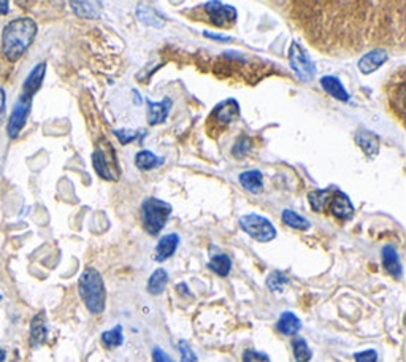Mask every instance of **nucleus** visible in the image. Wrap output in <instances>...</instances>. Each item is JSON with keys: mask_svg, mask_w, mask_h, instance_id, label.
<instances>
[{"mask_svg": "<svg viewBox=\"0 0 406 362\" xmlns=\"http://www.w3.org/2000/svg\"><path fill=\"white\" fill-rule=\"evenodd\" d=\"M240 183L246 191L253 194L262 192L264 189V175L260 170H246L240 174Z\"/></svg>", "mask_w": 406, "mask_h": 362, "instance_id": "aec40b11", "label": "nucleus"}, {"mask_svg": "<svg viewBox=\"0 0 406 362\" xmlns=\"http://www.w3.org/2000/svg\"><path fill=\"white\" fill-rule=\"evenodd\" d=\"M211 24L218 27H229L237 21V10L232 5H224L222 2H208L205 3Z\"/></svg>", "mask_w": 406, "mask_h": 362, "instance_id": "6e6552de", "label": "nucleus"}, {"mask_svg": "<svg viewBox=\"0 0 406 362\" xmlns=\"http://www.w3.org/2000/svg\"><path fill=\"white\" fill-rule=\"evenodd\" d=\"M153 359L154 362H175L169 354L164 352L162 348H159V347L153 348Z\"/></svg>", "mask_w": 406, "mask_h": 362, "instance_id": "f704fd0d", "label": "nucleus"}, {"mask_svg": "<svg viewBox=\"0 0 406 362\" xmlns=\"http://www.w3.org/2000/svg\"><path fill=\"white\" fill-rule=\"evenodd\" d=\"M292 353L297 362H310L311 358H313V352L308 347V342L302 337L292 340Z\"/></svg>", "mask_w": 406, "mask_h": 362, "instance_id": "bb28decb", "label": "nucleus"}, {"mask_svg": "<svg viewBox=\"0 0 406 362\" xmlns=\"http://www.w3.org/2000/svg\"><path fill=\"white\" fill-rule=\"evenodd\" d=\"M162 163H164L162 158H159V156H155L151 151H146V149H143V151L137 153V156H135L137 169H140L143 172L158 169V167L162 165Z\"/></svg>", "mask_w": 406, "mask_h": 362, "instance_id": "b1692460", "label": "nucleus"}, {"mask_svg": "<svg viewBox=\"0 0 406 362\" xmlns=\"http://www.w3.org/2000/svg\"><path fill=\"white\" fill-rule=\"evenodd\" d=\"M330 211L337 218H340L343 221L351 220L354 216V205L349 197L344 194L340 189H333L332 197H330Z\"/></svg>", "mask_w": 406, "mask_h": 362, "instance_id": "1a4fd4ad", "label": "nucleus"}, {"mask_svg": "<svg viewBox=\"0 0 406 362\" xmlns=\"http://www.w3.org/2000/svg\"><path fill=\"white\" fill-rule=\"evenodd\" d=\"M332 192L333 189H318V191H313L308 194V200H310V205L311 208L314 211H321L324 210V207L327 204L330 202V197H332Z\"/></svg>", "mask_w": 406, "mask_h": 362, "instance_id": "393cba45", "label": "nucleus"}, {"mask_svg": "<svg viewBox=\"0 0 406 362\" xmlns=\"http://www.w3.org/2000/svg\"><path fill=\"white\" fill-rule=\"evenodd\" d=\"M289 63L300 81L310 83L316 75V64L311 60L308 53L297 42L291 43L289 48Z\"/></svg>", "mask_w": 406, "mask_h": 362, "instance_id": "423d86ee", "label": "nucleus"}, {"mask_svg": "<svg viewBox=\"0 0 406 362\" xmlns=\"http://www.w3.org/2000/svg\"><path fill=\"white\" fill-rule=\"evenodd\" d=\"M5 358H7V353H5V349L0 348V362H3Z\"/></svg>", "mask_w": 406, "mask_h": 362, "instance_id": "ea45409f", "label": "nucleus"}, {"mask_svg": "<svg viewBox=\"0 0 406 362\" xmlns=\"http://www.w3.org/2000/svg\"><path fill=\"white\" fill-rule=\"evenodd\" d=\"M176 291H180L181 294H185V296H191V293L187 291V286L185 285V283H180V285L176 286Z\"/></svg>", "mask_w": 406, "mask_h": 362, "instance_id": "4c0bfd02", "label": "nucleus"}, {"mask_svg": "<svg viewBox=\"0 0 406 362\" xmlns=\"http://www.w3.org/2000/svg\"><path fill=\"white\" fill-rule=\"evenodd\" d=\"M167 283H169V274H167L165 269H158L154 270L151 277L148 280V293L153 294V296H160L165 291Z\"/></svg>", "mask_w": 406, "mask_h": 362, "instance_id": "412c9836", "label": "nucleus"}, {"mask_svg": "<svg viewBox=\"0 0 406 362\" xmlns=\"http://www.w3.org/2000/svg\"><path fill=\"white\" fill-rule=\"evenodd\" d=\"M178 349H180L181 353V362H198L197 354L194 353V349L191 348V345L187 343V340L178 342Z\"/></svg>", "mask_w": 406, "mask_h": 362, "instance_id": "2f4dec72", "label": "nucleus"}, {"mask_svg": "<svg viewBox=\"0 0 406 362\" xmlns=\"http://www.w3.org/2000/svg\"><path fill=\"white\" fill-rule=\"evenodd\" d=\"M208 269L211 272H214L216 275L219 277H227L230 274L232 270V261L227 254L224 253H218L211 256L210 263H208Z\"/></svg>", "mask_w": 406, "mask_h": 362, "instance_id": "4be33fe9", "label": "nucleus"}, {"mask_svg": "<svg viewBox=\"0 0 406 362\" xmlns=\"http://www.w3.org/2000/svg\"><path fill=\"white\" fill-rule=\"evenodd\" d=\"M381 258H382V265H384L387 274L396 278V280H400V278L403 277V265H402V261H400L397 249L394 248L392 245H386L381 252Z\"/></svg>", "mask_w": 406, "mask_h": 362, "instance_id": "f8f14e48", "label": "nucleus"}, {"mask_svg": "<svg viewBox=\"0 0 406 362\" xmlns=\"http://www.w3.org/2000/svg\"><path fill=\"white\" fill-rule=\"evenodd\" d=\"M178 245H180V237L176 233H169V236H164L160 238L158 247H155V261L158 263H164L171 256L175 254Z\"/></svg>", "mask_w": 406, "mask_h": 362, "instance_id": "dca6fc26", "label": "nucleus"}, {"mask_svg": "<svg viewBox=\"0 0 406 362\" xmlns=\"http://www.w3.org/2000/svg\"><path fill=\"white\" fill-rule=\"evenodd\" d=\"M240 227L248 233L249 237L257 242H271L276 237V229L264 216L257 213H249L240 218Z\"/></svg>", "mask_w": 406, "mask_h": 362, "instance_id": "39448f33", "label": "nucleus"}, {"mask_svg": "<svg viewBox=\"0 0 406 362\" xmlns=\"http://www.w3.org/2000/svg\"><path fill=\"white\" fill-rule=\"evenodd\" d=\"M321 86L324 88L327 94H330L333 99L340 100V102H349V92L346 88L343 86V83L338 80L337 76H322L321 78Z\"/></svg>", "mask_w": 406, "mask_h": 362, "instance_id": "a211bd4d", "label": "nucleus"}, {"mask_svg": "<svg viewBox=\"0 0 406 362\" xmlns=\"http://www.w3.org/2000/svg\"><path fill=\"white\" fill-rule=\"evenodd\" d=\"M282 222H285L286 226L292 227V229H298V231H307L310 227V221L305 220L303 216H300L298 213H296L294 210H285L282 211Z\"/></svg>", "mask_w": 406, "mask_h": 362, "instance_id": "cd10ccee", "label": "nucleus"}, {"mask_svg": "<svg viewBox=\"0 0 406 362\" xmlns=\"http://www.w3.org/2000/svg\"><path fill=\"white\" fill-rule=\"evenodd\" d=\"M286 285H289V278L285 272L275 270L267 277V288H269L271 293H281Z\"/></svg>", "mask_w": 406, "mask_h": 362, "instance_id": "c85d7f7f", "label": "nucleus"}, {"mask_svg": "<svg viewBox=\"0 0 406 362\" xmlns=\"http://www.w3.org/2000/svg\"><path fill=\"white\" fill-rule=\"evenodd\" d=\"M171 205L164 200L148 197L142 204V220L143 226L149 236H158L164 229L167 220L170 218Z\"/></svg>", "mask_w": 406, "mask_h": 362, "instance_id": "7ed1b4c3", "label": "nucleus"}, {"mask_svg": "<svg viewBox=\"0 0 406 362\" xmlns=\"http://www.w3.org/2000/svg\"><path fill=\"white\" fill-rule=\"evenodd\" d=\"M92 165L96 169L97 175L103 180L118 181L119 180V164L116 158V151L108 142H105V147H99L92 154Z\"/></svg>", "mask_w": 406, "mask_h": 362, "instance_id": "20e7f679", "label": "nucleus"}, {"mask_svg": "<svg viewBox=\"0 0 406 362\" xmlns=\"http://www.w3.org/2000/svg\"><path fill=\"white\" fill-rule=\"evenodd\" d=\"M8 2H2V0H0V15H7L8 13Z\"/></svg>", "mask_w": 406, "mask_h": 362, "instance_id": "58836bf2", "label": "nucleus"}, {"mask_svg": "<svg viewBox=\"0 0 406 362\" xmlns=\"http://www.w3.org/2000/svg\"><path fill=\"white\" fill-rule=\"evenodd\" d=\"M389 59L386 48H373L369 53H365L359 60V70L365 75H370L386 64Z\"/></svg>", "mask_w": 406, "mask_h": 362, "instance_id": "9d476101", "label": "nucleus"}, {"mask_svg": "<svg viewBox=\"0 0 406 362\" xmlns=\"http://www.w3.org/2000/svg\"><path fill=\"white\" fill-rule=\"evenodd\" d=\"M3 108H5V91L0 88V118H2V115H3Z\"/></svg>", "mask_w": 406, "mask_h": 362, "instance_id": "e433bc0d", "label": "nucleus"}, {"mask_svg": "<svg viewBox=\"0 0 406 362\" xmlns=\"http://www.w3.org/2000/svg\"><path fill=\"white\" fill-rule=\"evenodd\" d=\"M44 72H46V64L44 63H40L33 67V70L31 72L29 76L26 78L24 85H22V94H24V96L33 97V94L40 89L44 78Z\"/></svg>", "mask_w": 406, "mask_h": 362, "instance_id": "f3484780", "label": "nucleus"}, {"mask_svg": "<svg viewBox=\"0 0 406 362\" xmlns=\"http://www.w3.org/2000/svg\"><path fill=\"white\" fill-rule=\"evenodd\" d=\"M243 362H270V358L269 354L257 349H246L243 353Z\"/></svg>", "mask_w": 406, "mask_h": 362, "instance_id": "473e14b6", "label": "nucleus"}, {"mask_svg": "<svg viewBox=\"0 0 406 362\" xmlns=\"http://www.w3.org/2000/svg\"><path fill=\"white\" fill-rule=\"evenodd\" d=\"M355 143L359 145L360 149L369 156V158H375L380 153V138L376 133L370 131H359L355 133Z\"/></svg>", "mask_w": 406, "mask_h": 362, "instance_id": "4468645a", "label": "nucleus"}, {"mask_svg": "<svg viewBox=\"0 0 406 362\" xmlns=\"http://www.w3.org/2000/svg\"><path fill=\"white\" fill-rule=\"evenodd\" d=\"M78 291H80L86 308L92 315L103 313L105 302H107V289H105L103 278L99 270L94 267H87L78 281Z\"/></svg>", "mask_w": 406, "mask_h": 362, "instance_id": "f03ea898", "label": "nucleus"}, {"mask_svg": "<svg viewBox=\"0 0 406 362\" xmlns=\"http://www.w3.org/2000/svg\"><path fill=\"white\" fill-rule=\"evenodd\" d=\"M251 147H253L251 140H249V138H248L246 135H242V137L237 140V143L233 145L232 154L235 156V158L242 159V158H244V156H246L249 151H251Z\"/></svg>", "mask_w": 406, "mask_h": 362, "instance_id": "7c9ffc66", "label": "nucleus"}, {"mask_svg": "<svg viewBox=\"0 0 406 362\" xmlns=\"http://www.w3.org/2000/svg\"><path fill=\"white\" fill-rule=\"evenodd\" d=\"M115 135L118 137L121 145L132 143L135 140H142V135H146V131H115Z\"/></svg>", "mask_w": 406, "mask_h": 362, "instance_id": "c756f323", "label": "nucleus"}, {"mask_svg": "<svg viewBox=\"0 0 406 362\" xmlns=\"http://www.w3.org/2000/svg\"><path fill=\"white\" fill-rule=\"evenodd\" d=\"M48 337V326H46V316L42 311L33 316L31 322V345L33 348H38L44 343Z\"/></svg>", "mask_w": 406, "mask_h": 362, "instance_id": "2eb2a0df", "label": "nucleus"}, {"mask_svg": "<svg viewBox=\"0 0 406 362\" xmlns=\"http://www.w3.org/2000/svg\"><path fill=\"white\" fill-rule=\"evenodd\" d=\"M276 329L280 331L282 336L292 337L302 329V321H300L298 316L294 315L292 311H285L276 322Z\"/></svg>", "mask_w": 406, "mask_h": 362, "instance_id": "6ab92c4d", "label": "nucleus"}, {"mask_svg": "<svg viewBox=\"0 0 406 362\" xmlns=\"http://www.w3.org/2000/svg\"><path fill=\"white\" fill-rule=\"evenodd\" d=\"M100 340H102L103 347L107 348H118L121 347L122 343H124V334H122V326L118 324L113 329L110 331H105L102 334V337H100Z\"/></svg>", "mask_w": 406, "mask_h": 362, "instance_id": "a878e982", "label": "nucleus"}, {"mask_svg": "<svg viewBox=\"0 0 406 362\" xmlns=\"http://www.w3.org/2000/svg\"><path fill=\"white\" fill-rule=\"evenodd\" d=\"M37 35V24L31 18H19L5 26L2 33V48L10 60L19 59L31 47Z\"/></svg>", "mask_w": 406, "mask_h": 362, "instance_id": "f257e3e1", "label": "nucleus"}, {"mask_svg": "<svg viewBox=\"0 0 406 362\" xmlns=\"http://www.w3.org/2000/svg\"><path fill=\"white\" fill-rule=\"evenodd\" d=\"M355 362H378V352L376 349H365V352L354 353Z\"/></svg>", "mask_w": 406, "mask_h": 362, "instance_id": "72a5a7b5", "label": "nucleus"}, {"mask_svg": "<svg viewBox=\"0 0 406 362\" xmlns=\"http://www.w3.org/2000/svg\"><path fill=\"white\" fill-rule=\"evenodd\" d=\"M0 300H2V296H0Z\"/></svg>", "mask_w": 406, "mask_h": 362, "instance_id": "a19ab883", "label": "nucleus"}, {"mask_svg": "<svg viewBox=\"0 0 406 362\" xmlns=\"http://www.w3.org/2000/svg\"><path fill=\"white\" fill-rule=\"evenodd\" d=\"M31 108H32V97L21 94L19 99L16 100L13 111H11L10 120H8V135L11 138H16L19 135V132L22 131V127H24L27 118H29Z\"/></svg>", "mask_w": 406, "mask_h": 362, "instance_id": "0eeeda50", "label": "nucleus"}, {"mask_svg": "<svg viewBox=\"0 0 406 362\" xmlns=\"http://www.w3.org/2000/svg\"><path fill=\"white\" fill-rule=\"evenodd\" d=\"M70 5L71 8H74L75 15L86 19L99 18L100 8H102V3L100 2H70Z\"/></svg>", "mask_w": 406, "mask_h": 362, "instance_id": "5701e85b", "label": "nucleus"}, {"mask_svg": "<svg viewBox=\"0 0 406 362\" xmlns=\"http://www.w3.org/2000/svg\"><path fill=\"white\" fill-rule=\"evenodd\" d=\"M148 105V122L151 126L162 124L169 118V113L171 110V99L165 97L160 102H153V100H146Z\"/></svg>", "mask_w": 406, "mask_h": 362, "instance_id": "ddd939ff", "label": "nucleus"}, {"mask_svg": "<svg viewBox=\"0 0 406 362\" xmlns=\"http://www.w3.org/2000/svg\"><path fill=\"white\" fill-rule=\"evenodd\" d=\"M205 35L208 38H214V40H221V42H230L232 38L230 37H221V35H216V33H211V32H205Z\"/></svg>", "mask_w": 406, "mask_h": 362, "instance_id": "c9c22d12", "label": "nucleus"}, {"mask_svg": "<svg viewBox=\"0 0 406 362\" xmlns=\"http://www.w3.org/2000/svg\"><path fill=\"white\" fill-rule=\"evenodd\" d=\"M238 115H240V105L235 99H227L213 110L211 118L218 122V126H227L233 120H237Z\"/></svg>", "mask_w": 406, "mask_h": 362, "instance_id": "9b49d317", "label": "nucleus"}]
</instances>
